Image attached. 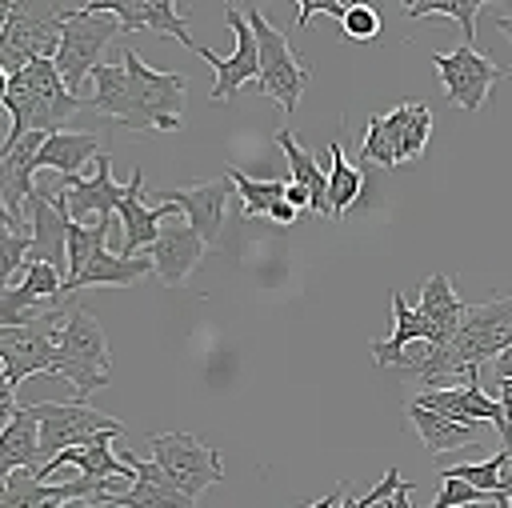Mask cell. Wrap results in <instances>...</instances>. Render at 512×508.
Returning <instances> with one entry per match:
<instances>
[{"mask_svg":"<svg viewBox=\"0 0 512 508\" xmlns=\"http://www.w3.org/2000/svg\"><path fill=\"white\" fill-rule=\"evenodd\" d=\"M172 212H176V208H168V204H156V208L144 204V172L132 168L128 184H124V200H120V208H116V216H120V224H124L120 256H144V252L156 244V236H160V228H164V220H168Z\"/></svg>","mask_w":512,"mask_h":508,"instance_id":"obj_19","label":"cell"},{"mask_svg":"<svg viewBox=\"0 0 512 508\" xmlns=\"http://www.w3.org/2000/svg\"><path fill=\"white\" fill-rule=\"evenodd\" d=\"M448 344L464 368H480L484 360H496L512 344V296H496L488 304H468V312Z\"/></svg>","mask_w":512,"mask_h":508,"instance_id":"obj_12","label":"cell"},{"mask_svg":"<svg viewBox=\"0 0 512 508\" xmlns=\"http://www.w3.org/2000/svg\"><path fill=\"white\" fill-rule=\"evenodd\" d=\"M420 340H428V344L436 340L432 324L416 312V304H408V300L392 288V336L368 344V348H372V360H376L380 368H396L400 356H404V348H412V344H420Z\"/></svg>","mask_w":512,"mask_h":508,"instance_id":"obj_24","label":"cell"},{"mask_svg":"<svg viewBox=\"0 0 512 508\" xmlns=\"http://www.w3.org/2000/svg\"><path fill=\"white\" fill-rule=\"evenodd\" d=\"M16 412H20V404H16V388L8 384V376L0 372V432L16 420Z\"/></svg>","mask_w":512,"mask_h":508,"instance_id":"obj_40","label":"cell"},{"mask_svg":"<svg viewBox=\"0 0 512 508\" xmlns=\"http://www.w3.org/2000/svg\"><path fill=\"white\" fill-rule=\"evenodd\" d=\"M40 424H36V416H32V408L28 404H20V412H16V420L0 432V492H4V484H8V476L12 472H36L40 468Z\"/></svg>","mask_w":512,"mask_h":508,"instance_id":"obj_26","label":"cell"},{"mask_svg":"<svg viewBox=\"0 0 512 508\" xmlns=\"http://www.w3.org/2000/svg\"><path fill=\"white\" fill-rule=\"evenodd\" d=\"M484 4L488 0H412L404 12L412 20H420V16H448V20H456L464 28V44L476 48V16H480Z\"/></svg>","mask_w":512,"mask_h":508,"instance_id":"obj_32","label":"cell"},{"mask_svg":"<svg viewBox=\"0 0 512 508\" xmlns=\"http://www.w3.org/2000/svg\"><path fill=\"white\" fill-rule=\"evenodd\" d=\"M496 28H500V32L508 36V44H512V8H508V12L500 16V20H496Z\"/></svg>","mask_w":512,"mask_h":508,"instance_id":"obj_48","label":"cell"},{"mask_svg":"<svg viewBox=\"0 0 512 508\" xmlns=\"http://www.w3.org/2000/svg\"><path fill=\"white\" fill-rule=\"evenodd\" d=\"M244 20L252 24L256 52H260V92L272 96L284 108V116L292 120V112H296V104L304 96V84H308V64L296 56L288 36L264 20V12L256 4L244 8Z\"/></svg>","mask_w":512,"mask_h":508,"instance_id":"obj_7","label":"cell"},{"mask_svg":"<svg viewBox=\"0 0 512 508\" xmlns=\"http://www.w3.org/2000/svg\"><path fill=\"white\" fill-rule=\"evenodd\" d=\"M276 144H280V152H284V160H288V172H292L288 180L308 188V196H312V212H316V216H328V172L316 164V156H312L308 148H300V140L292 136L288 124L276 132Z\"/></svg>","mask_w":512,"mask_h":508,"instance_id":"obj_29","label":"cell"},{"mask_svg":"<svg viewBox=\"0 0 512 508\" xmlns=\"http://www.w3.org/2000/svg\"><path fill=\"white\" fill-rule=\"evenodd\" d=\"M344 496H348V488H344V484H336V488H332L324 500H312V504H304V508H336Z\"/></svg>","mask_w":512,"mask_h":508,"instance_id":"obj_45","label":"cell"},{"mask_svg":"<svg viewBox=\"0 0 512 508\" xmlns=\"http://www.w3.org/2000/svg\"><path fill=\"white\" fill-rule=\"evenodd\" d=\"M504 492H508V504H512V460H508V468H504Z\"/></svg>","mask_w":512,"mask_h":508,"instance_id":"obj_49","label":"cell"},{"mask_svg":"<svg viewBox=\"0 0 512 508\" xmlns=\"http://www.w3.org/2000/svg\"><path fill=\"white\" fill-rule=\"evenodd\" d=\"M500 408H504V424H508V436H504V448H512V380H500Z\"/></svg>","mask_w":512,"mask_h":508,"instance_id":"obj_41","label":"cell"},{"mask_svg":"<svg viewBox=\"0 0 512 508\" xmlns=\"http://www.w3.org/2000/svg\"><path fill=\"white\" fill-rule=\"evenodd\" d=\"M28 236L24 232H12V228H0V288L12 284V276L20 272V264L28 260Z\"/></svg>","mask_w":512,"mask_h":508,"instance_id":"obj_36","label":"cell"},{"mask_svg":"<svg viewBox=\"0 0 512 508\" xmlns=\"http://www.w3.org/2000/svg\"><path fill=\"white\" fill-rule=\"evenodd\" d=\"M4 96H8V72L0 68V104H4Z\"/></svg>","mask_w":512,"mask_h":508,"instance_id":"obj_50","label":"cell"},{"mask_svg":"<svg viewBox=\"0 0 512 508\" xmlns=\"http://www.w3.org/2000/svg\"><path fill=\"white\" fill-rule=\"evenodd\" d=\"M408 492H412V484H404V488L392 496V500H396V508H416V504H408ZM472 508H484V504H472Z\"/></svg>","mask_w":512,"mask_h":508,"instance_id":"obj_47","label":"cell"},{"mask_svg":"<svg viewBox=\"0 0 512 508\" xmlns=\"http://www.w3.org/2000/svg\"><path fill=\"white\" fill-rule=\"evenodd\" d=\"M4 108L12 116V128L0 144H20L28 132H64V120H72L84 100L64 88L52 60H32L24 72L8 76Z\"/></svg>","mask_w":512,"mask_h":508,"instance_id":"obj_1","label":"cell"},{"mask_svg":"<svg viewBox=\"0 0 512 508\" xmlns=\"http://www.w3.org/2000/svg\"><path fill=\"white\" fill-rule=\"evenodd\" d=\"M268 220H276V224H292V220H300V212H296L288 200H276V204L268 208Z\"/></svg>","mask_w":512,"mask_h":508,"instance_id":"obj_43","label":"cell"},{"mask_svg":"<svg viewBox=\"0 0 512 508\" xmlns=\"http://www.w3.org/2000/svg\"><path fill=\"white\" fill-rule=\"evenodd\" d=\"M148 448H152V460L160 464V472L184 496H192V500L204 488H212V484L224 480L220 452L212 444H204L200 436H192V432H152L148 436Z\"/></svg>","mask_w":512,"mask_h":508,"instance_id":"obj_9","label":"cell"},{"mask_svg":"<svg viewBox=\"0 0 512 508\" xmlns=\"http://www.w3.org/2000/svg\"><path fill=\"white\" fill-rule=\"evenodd\" d=\"M108 480H92V476H76L68 484H48L36 480L32 472H12L4 492H0V508H56L64 500H92V496H108Z\"/></svg>","mask_w":512,"mask_h":508,"instance_id":"obj_17","label":"cell"},{"mask_svg":"<svg viewBox=\"0 0 512 508\" xmlns=\"http://www.w3.org/2000/svg\"><path fill=\"white\" fill-rule=\"evenodd\" d=\"M508 460H512V448H500V452L488 456V460L452 464V468H444V472H448V476H460L464 484H472V488H480V492H488V496H496V500H508V492H504V468H508Z\"/></svg>","mask_w":512,"mask_h":508,"instance_id":"obj_31","label":"cell"},{"mask_svg":"<svg viewBox=\"0 0 512 508\" xmlns=\"http://www.w3.org/2000/svg\"><path fill=\"white\" fill-rule=\"evenodd\" d=\"M340 24H344V36L348 40H376L380 36V16H376L372 4H352Z\"/></svg>","mask_w":512,"mask_h":508,"instance_id":"obj_37","label":"cell"},{"mask_svg":"<svg viewBox=\"0 0 512 508\" xmlns=\"http://www.w3.org/2000/svg\"><path fill=\"white\" fill-rule=\"evenodd\" d=\"M76 12V4L48 0H12L8 24L0 32V68L8 76L24 72L32 60H52L60 48V28Z\"/></svg>","mask_w":512,"mask_h":508,"instance_id":"obj_4","label":"cell"},{"mask_svg":"<svg viewBox=\"0 0 512 508\" xmlns=\"http://www.w3.org/2000/svg\"><path fill=\"white\" fill-rule=\"evenodd\" d=\"M124 460L132 464L136 480H132V488L112 492L108 504H116V508H196V500L184 496V492L160 472L156 460H140V456H124Z\"/></svg>","mask_w":512,"mask_h":508,"instance_id":"obj_22","label":"cell"},{"mask_svg":"<svg viewBox=\"0 0 512 508\" xmlns=\"http://www.w3.org/2000/svg\"><path fill=\"white\" fill-rule=\"evenodd\" d=\"M100 12H112L120 20L124 32H156V36H172L180 40L188 52H196L200 44L188 36V20L180 16V4L176 0H92Z\"/></svg>","mask_w":512,"mask_h":508,"instance_id":"obj_18","label":"cell"},{"mask_svg":"<svg viewBox=\"0 0 512 508\" xmlns=\"http://www.w3.org/2000/svg\"><path fill=\"white\" fill-rule=\"evenodd\" d=\"M440 480H444V488H440V496H436V504H432V508H472V504H492V500H496V496H488V492H480V488L464 484L460 476L440 472Z\"/></svg>","mask_w":512,"mask_h":508,"instance_id":"obj_35","label":"cell"},{"mask_svg":"<svg viewBox=\"0 0 512 508\" xmlns=\"http://www.w3.org/2000/svg\"><path fill=\"white\" fill-rule=\"evenodd\" d=\"M348 8H352V0H296V28H308V20H312L316 12L344 20Z\"/></svg>","mask_w":512,"mask_h":508,"instance_id":"obj_39","label":"cell"},{"mask_svg":"<svg viewBox=\"0 0 512 508\" xmlns=\"http://www.w3.org/2000/svg\"><path fill=\"white\" fill-rule=\"evenodd\" d=\"M492 372H496V384H500V380H512V344L492 360Z\"/></svg>","mask_w":512,"mask_h":508,"instance_id":"obj_44","label":"cell"},{"mask_svg":"<svg viewBox=\"0 0 512 508\" xmlns=\"http://www.w3.org/2000/svg\"><path fill=\"white\" fill-rule=\"evenodd\" d=\"M404 484H408V480H400V476H396V468H388L380 484H372V488H368L364 496H344V500H340L336 508H368V504H380V500H392V496H396V492H400Z\"/></svg>","mask_w":512,"mask_h":508,"instance_id":"obj_38","label":"cell"},{"mask_svg":"<svg viewBox=\"0 0 512 508\" xmlns=\"http://www.w3.org/2000/svg\"><path fill=\"white\" fill-rule=\"evenodd\" d=\"M432 136V112L420 100H404L392 112H376L364 124L360 136V160L380 164V168H396L408 160H420Z\"/></svg>","mask_w":512,"mask_h":508,"instance_id":"obj_5","label":"cell"},{"mask_svg":"<svg viewBox=\"0 0 512 508\" xmlns=\"http://www.w3.org/2000/svg\"><path fill=\"white\" fill-rule=\"evenodd\" d=\"M228 180L244 196V216H268V208L284 200V188H288V180H252L240 168H228Z\"/></svg>","mask_w":512,"mask_h":508,"instance_id":"obj_33","label":"cell"},{"mask_svg":"<svg viewBox=\"0 0 512 508\" xmlns=\"http://www.w3.org/2000/svg\"><path fill=\"white\" fill-rule=\"evenodd\" d=\"M148 272H156V268H152V256H120V252L100 248V252L84 264V272H80V276L64 280V292H60V296H72V292H80V288H100V284L128 288V284L144 280Z\"/></svg>","mask_w":512,"mask_h":508,"instance_id":"obj_23","label":"cell"},{"mask_svg":"<svg viewBox=\"0 0 512 508\" xmlns=\"http://www.w3.org/2000/svg\"><path fill=\"white\" fill-rule=\"evenodd\" d=\"M360 192H364V172L352 168V164L344 160V144L332 140V144H328V216H332V220H344L348 204H352Z\"/></svg>","mask_w":512,"mask_h":508,"instance_id":"obj_30","label":"cell"},{"mask_svg":"<svg viewBox=\"0 0 512 508\" xmlns=\"http://www.w3.org/2000/svg\"><path fill=\"white\" fill-rule=\"evenodd\" d=\"M68 184V220L72 224H100L108 216H116L120 200H124V184L112 180V156L100 152L96 156V172L84 176H64Z\"/></svg>","mask_w":512,"mask_h":508,"instance_id":"obj_16","label":"cell"},{"mask_svg":"<svg viewBox=\"0 0 512 508\" xmlns=\"http://www.w3.org/2000/svg\"><path fill=\"white\" fill-rule=\"evenodd\" d=\"M204 252H208V244L188 228V220H176V216H172V220H164L156 244H152L144 256H152L156 276H160L168 288H176V284H184L188 272L204 260Z\"/></svg>","mask_w":512,"mask_h":508,"instance_id":"obj_21","label":"cell"},{"mask_svg":"<svg viewBox=\"0 0 512 508\" xmlns=\"http://www.w3.org/2000/svg\"><path fill=\"white\" fill-rule=\"evenodd\" d=\"M408 420L412 428L420 432L424 448L432 456H444V452H460V448H472L480 444V424H464V420H452L436 408H424L416 400H408Z\"/></svg>","mask_w":512,"mask_h":508,"instance_id":"obj_25","label":"cell"},{"mask_svg":"<svg viewBox=\"0 0 512 508\" xmlns=\"http://www.w3.org/2000/svg\"><path fill=\"white\" fill-rule=\"evenodd\" d=\"M52 348H56V380H68L80 400L92 396L96 388H104L112 376V356H108V340L104 328L96 324L92 308L84 300H72V308L64 312V320L52 328Z\"/></svg>","mask_w":512,"mask_h":508,"instance_id":"obj_2","label":"cell"},{"mask_svg":"<svg viewBox=\"0 0 512 508\" xmlns=\"http://www.w3.org/2000/svg\"><path fill=\"white\" fill-rule=\"evenodd\" d=\"M416 312L432 324V332H436V340H432V344H448V340L456 336V328H460V320H464L468 304L456 296V288H452V280H448L444 272H432V276L420 284Z\"/></svg>","mask_w":512,"mask_h":508,"instance_id":"obj_27","label":"cell"},{"mask_svg":"<svg viewBox=\"0 0 512 508\" xmlns=\"http://www.w3.org/2000/svg\"><path fill=\"white\" fill-rule=\"evenodd\" d=\"M108 224H112V216L100 220V224H72V228H68V276H64V280L80 276L84 264L104 248V240H108Z\"/></svg>","mask_w":512,"mask_h":508,"instance_id":"obj_34","label":"cell"},{"mask_svg":"<svg viewBox=\"0 0 512 508\" xmlns=\"http://www.w3.org/2000/svg\"><path fill=\"white\" fill-rule=\"evenodd\" d=\"M124 28H120V20L112 16V12H100L92 0H84V4H76V12L64 20V28H60V48H56V56H52V64H56V72H60V80H64V88L76 96V88L84 84V76H92L96 68H100V52L120 36Z\"/></svg>","mask_w":512,"mask_h":508,"instance_id":"obj_6","label":"cell"},{"mask_svg":"<svg viewBox=\"0 0 512 508\" xmlns=\"http://www.w3.org/2000/svg\"><path fill=\"white\" fill-rule=\"evenodd\" d=\"M112 440H116L112 432H100V436H92V440L80 444V448H64V452L52 456L48 464H40L32 476H36V480H52L60 468H76L80 476H92V480H136L132 464L112 452Z\"/></svg>","mask_w":512,"mask_h":508,"instance_id":"obj_20","label":"cell"},{"mask_svg":"<svg viewBox=\"0 0 512 508\" xmlns=\"http://www.w3.org/2000/svg\"><path fill=\"white\" fill-rule=\"evenodd\" d=\"M104 148H100V136L96 132H52L40 152H36V172L40 168H56L60 176H80V168L88 160H96Z\"/></svg>","mask_w":512,"mask_h":508,"instance_id":"obj_28","label":"cell"},{"mask_svg":"<svg viewBox=\"0 0 512 508\" xmlns=\"http://www.w3.org/2000/svg\"><path fill=\"white\" fill-rule=\"evenodd\" d=\"M224 20L232 28V56H216L212 48H196L200 60H208L216 68V84H212V100H232L240 92V84L248 80H260V52H256V36H252V24L244 20V8H224Z\"/></svg>","mask_w":512,"mask_h":508,"instance_id":"obj_14","label":"cell"},{"mask_svg":"<svg viewBox=\"0 0 512 508\" xmlns=\"http://www.w3.org/2000/svg\"><path fill=\"white\" fill-rule=\"evenodd\" d=\"M120 64L128 72V100H124V112L116 124H124L132 132H148V128L180 132L188 76L184 72H156L132 48H120Z\"/></svg>","mask_w":512,"mask_h":508,"instance_id":"obj_3","label":"cell"},{"mask_svg":"<svg viewBox=\"0 0 512 508\" xmlns=\"http://www.w3.org/2000/svg\"><path fill=\"white\" fill-rule=\"evenodd\" d=\"M68 184L64 176L56 184H36L28 204H24V220H28V264H48L60 276H68Z\"/></svg>","mask_w":512,"mask_h":508,"instance_id":"obj_8","label":"cell"},{"mask_svg":"<svg viewBox=\"0 0 512 508\" xmlns=\"http://www.w3.org/2000/svg\"><path fill=\"white\" fill-rule=\"evenodd\" d=\"M284 200H288L296 212H304V208L312 212V196H308V188H304V184H292V180H288V188H284Z\"/></svg>","mask_w":512,"mask_h":508,"instance_id":"obj_42","label":"cell"},{"mask_svg":"<svg viewBox=\"0 0 512 508\" xmlns=\"http://www.w3.org/2000/svg\"><path fill=\"white\" fill-rule=\"evenodd\" d=\"M232 188H236V184H232L228 172H224L220 180H200V184H188V188H168V192L156 196V204L176 208V212L188 220V228H192L204 244H212V240L220 236L224 204H228V192H232Z\"/></svg>","mask_w":512,"mask_h":508,"instance_id":"obj_15","label":"cell"},{"mask_svg":"<svg viewBox=\"0 0 512 508\" xmlns=\"http://www.w3.org/2000/svg\"><path fill=\"white\" fill-rule=\"evenodd\" d=\"M68 308H72V300L60 304V308H52L40 324H24V328L0 324V364H4V376H8L12 388H20V384H24L28 376H36V372H48V376H52V368H56L52 328L64 320Z\"/></svg>","mask_w":512,"mask_h":508,"instance_id":"obj_13","label":"cell"},{"mask_svg":"<svg viewBox=\"0 0 512 508\" xmlns=\"http://www.w3.org/2000/svg\"><path fill=\"white\" fill-rule=\"evenodd\" d=\"M32 408V416H36V424H40V456H44V464L52 460V456H60L64 448H80V444H88L92 436H100V432H112V436H124V424L120 420H112V416H104L100 408H92V404H84V400H76V404H28Z\"/></svg>","mask_w":512,"mask_h":508,"instance_id":"obj_10","label":"cell"},{"mask_svg":"<svg viewBox=\"0 0 512 508\" xmlns=\"http://www.w3.org/2000/svg\"><path fill=\"white\" fill-rule=\"evenodd\" d=\"M432 64L440 72V84H444V100L452 108H464V112H480L492 84H500L508 72L500 64H492L480 48L472 44H460L456 52H432Z\"/></svg>","mask_w":512,"mask_h":508,"instance_id":"obj_11","label":"cell"},{"mask_svg":"<svg viewBox=\"0 0 512 508\" xmlns=\"http://www.w3.org/2000/svg\"><path fill=\"white\" fill-rule=\"evenodd\" d=\"M112 496V492H108ZM108 496H92V500H64V504H56V508H116V504H108Z\"/></svg>","mask_w":512,"mask_h":508,"instance_id":"obj_46","label":"cell"}]
</instances>
